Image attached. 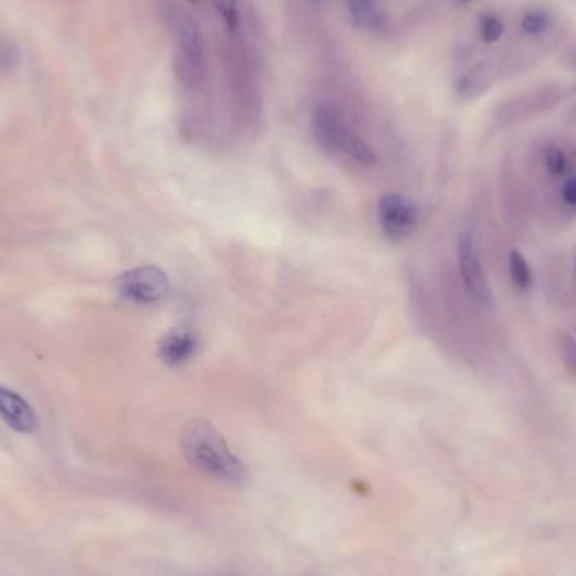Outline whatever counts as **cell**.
Wrapping results in <instances>:
<instances>
[{
  "mask_svg": "<svg viewBox=\"0 0 576 576\" xmlns=\"http://www.w3.org/2000/svg\"><path fill=\"white\" fill-rule=\"evenodd\" d=\"M182 454L187 462L209 479L230 487L250 482V470L231 452L223 435L208 420H192L181 433Z\"/></svg>",
  "mask_w": 576,
  "mask_h": 576,
  "instance_id": "obj_1",
  "label": "cell"
},
{
  "mask_svg": "<svg viewBox=\"0 0 576 576\" xmlns=\"http://www.w3.org/2000/svg\"><path fill=\"white\" fill-rule=\"evenodd\" d=\"M524 177L536 201L553 191L558 184L576 174V144L570 140L548 139L529 150Z\"/></svg>",
  "mask_w": 576,
  "mask_h": 576,
  "instance_id": "obj_2",
  "label": "cell"
},
{
  "mask_svg": "<svg viewBox=\"0 0 576 576\" xmlns=\"http://www.w3.org/2000/svg\"><path fill=\"white\" fill-rule=\"evenodd\" d=\"M314 135L320 147L352 166L369 167L376 162L373 147L344 122L332 105H320L314 112Z\"/></svg>",
  "mask_w": 576,
  "mask_h": 576,
  "instance_id": "obj_3",
  "label": "cell"
},
{
  "mask_svg": "<svg viewBox=\"0 0 576 576\" xmlns=\"http://www.w3.org/2000/svg\"><path fill=\"white\" fill-rule=\"evenodd\" d=\"M499 199L509 230L524 235L536 219V209L524 172L512 160L502 166L499 174Z\"/></svg>",
  "mask_w": 576,
  "mask_h": 576,
  "instance_id": "obj_4",
  "label": "cell"
},
{
  "mask_svg": "<svg viewBox=\"0 0 576 576\" xmlns=\"http://www.w3.org/2000/svg\"><path fill=\"white\" fill-rule=\"evenodd\" d=\"M174 32L179 46V56L176 59L177 78L189 88H198L206 76L203 34L196 21L182 12L174 19Z\"/></svg>",
  "mask_w": 576,
  "mask_h": 576,
  "instance_id": "obj_5",
  "label": "cell"
},
{
  "mask_svg": "<svg viewBox=\"0 0 576 576\" xmlns=\"http://www.w3.org/2000/svg\"><path fill=\"white\" fill-rule=\"evenodd\" d=\"M457 265H459L460 280L465 292L480 309L494 307V294L487 278L486 268L480 258L479 246L475 243L472 233L465 231L459 236L457 243Z\"/></svg>",
  "mask_w": 576,
  "mask_h": 576,
  "instance_id": "obj_6",
  "label": "cell"
},
{
  "mask_svg": "<svg viewBox=\"0 0 576 576\" xmlns=\"http://www.w3.org/2000/svg\"><path fill=\"white\" fill-rule=\"evenodd\" d=\"M117 290L120 297L130 304L147 307L166 299L171 283L160 268L145 265L122 273L117 278Z\"/></svg>",
  "mask_w": 576,
  "mask_h": 576,
  "instance_id": "obj_7",
  "label": "cell"
},
{
  "mask_svg": "<svg viewBox=\"0 0 576 576\" xmlns=\"http://www.w3.org/2000/svg\"><path fill=\"white\" fill-rule=\"evenodd\" d=\"M378 218L381 228L391 240H406L418 230L420 209L403 194L390 192L379 199Z\"/></svg>",
  "mask_w": 576,
  "mask_h": 576,
  "instance_id": "obj_8",
  "label": "cell"
},
{
  "mask_svg": "<svg viewBox=\"0 0 576 576\" xmlns=\"http://www.w3.org/2000/svg\"><path fill=\"white\" fill-rule=\"evenodd\" d=\"M560 100L561 91L556 86H548V88L536 91L533 95L518 96V98L501 103L494 113V118L499 127H511V125L524 122L534 115L550 110Z\"/></svg>",
  "mask_w": 576,
  "mask_h": 576,
  "instance_id": "obj_9",
  "label": "cell"
},
{
  "mask_svg": "<svg viewBox=\"0 0 576 576\" xmlns=\"http://www.w3.org/2000/svg\"><path fill=\"white\" fill-rule=\"evenodd\" d=\"M196 352H198V339L191 331L181 327L166 332L159 341V358L171 368H179L189 363Z\"/></svg>",
  "mask_w": 576,
  "mask_h": 576,
  "instance_id": "obj_10",
  "label": "cell"
},
{
  "mask_svg": "<svg viewBox=\"0 0 576 576\" xmlns=\"http://www.w3.org/2000/svg\"><path fill=\"white\" fill-rule=\"evenodd\" d=\"M0 416L4 422L19 433L36 432L38 418L24 398L0 386Z\"/></svg>",
  "mask_w": 576,
  "mask_h": 576,
  "instance_id": "obj_11",
  "label": "cell"
},
{
  "mask_svg": "<svg viewBox=\"0 0 576 576\" xmlns=\"http://www.w3.org/2000/svg\"><path fill=\"white\" fill-rule=\"evenodd\" d=\"M507 273L512 287L519 292H529L534 287V270L521 251L512 248L507 255Z\"/></svg>",
  "mask_w": 576,
  "mask_h": 576,
  "instance_id": "obj_12",
  "label": "cell"
},
{
  "mask_svg": "<svg viewBox=\"0 0 576 576\" xmlns=\"http://www.w3.org/2000/svg\"><path fill=\"white\" fill-rule=\"evenodd\" d=\"M347 7L351 12L352 21L361 29L374 31L381 26L378 0H347Z\"/></svg>",
  "mask_w": 576,
  "mask_h": 576,
  "instance_id": "obj_13",
  "label": "cell"
},
{
  "mask_svg": "<svg viewBox=\"0 0 576 576\" xmlns=\"http://www.w3.org/2000/svg\"><path fill=\"white\" fill-rule=\"evenodd\" d=\"M556 354L561 366L571 378L576 379V334L570 331H560L555 339Z\"/></svg>",
  "mask_w": 576,
  "mask_h": 576,
  "instance_id": "obj_14",
  "label": "cell"
},
{
  "mask_svg": "<svg viewBox=\"0 0 576 576\" xmlns=\"http://www.w3.org/2000/svg\"><path fill=\"white\" fill-rule=\"evenodd\" d=\"M491 81V75L486 73L484 64H480L479 68L470 71L459 81L457 90L464 98H474V96L484 93L491 86Z\"/></svg>",
  "mask_w": 576,
  "mask_h": 576,
  "instance_id": "obj_15",
  "label": "cell"
},
{
  "mask_svg": "<svg viewBox=\"0 0 576 576\" xmlns=\"http://www.w3.org/2000/svg\"><path fill=\"white\" fill-rule=\"evenodd\" d=\"M21 64V49L11 38L0 34V76L11 75Z\"/></svg>",
  "mask_w": 576,
  "mask_h": 576,
  "instance_id": "obj_16",
  "label": "cell"
},
{
  "mask_svg": "<svg viewBox=\"0 0 576 576\" xmlns=\"http://www.w3.org/2000/svg\"><path fill=\"white\" fill-rule=\"evenodd\" d=\"M550 27V16L543 11H529L521 19V29L528 36H538Z\"/></svg>",
  "mask_w": 576,
  "mask_h": 576,
  "instance_id": "obj_17",
  "label": "cell"
},
{
  "mask_svg": "<svg viewBox=\"0 0 576 576\" xmlns=\"http://www.w3.org/2000/svg\"><path fill=\"white\" fill-rule=\"evenodd\" d=\"M479 31L480 38L484 39L487 44L497 43L504 34V22L499 17L487 14L480 19Z\"/></svg>",
  "mask_w": 576,
  "mask_h": 576,
  "instance_id": "obj_18",
  "label": "cell"
},
{
  "mask_svg": "<svg viewBox=\"0 0 576 576\" xmlns=\"http://www.w3.org/2000/svg\"><path fill=\"white\" fill-rule=\"evenodd\" d=\"M214 9L219 16L223 17L224 24L230 31H235L240 22V11H238V0H211Z\"/></svg>",
  "mask_w": 576,
  "mask_h": 576,
  "instance_id": "obj_19",
  "label": "cell"
},
{
  "mask_svg": "<svg viewBox=\"0 0 576 576\" xmlns=\"http://www.w3.org/2000/svg\"><path fill=\"white\" fill-rule=\"evenodd\" d=\"M571 282H573V288H575L576 294V248L573 251V258H571Z\"/></svg>",
  "mask_w": 576,
  "mask_h": 576,
  "instance_id": "obj_20",
  "label": "cell"
},
{
  "mask_svg": "<svg viewBox=\"0 0 576 576\" xmlns=\"http://www.w3.org/2000/svg\"><path fill=\"white\" fill-rule=\"evenodd\" d=\"M570 123L571 125H576V107L570 112Z\"/></svg>",
  "mask_w": 576,
  "mask_h": 576,
  "instance_id": "obj_21",
  "label": "cell"
},
{
  "mask_svg": "<svg viewBox=\"0 0 576 576\" xmlns=\"http://www.w3.org/2000/svg\"><path fill=\"white\" fill-rule=\"evenodd\" d=\"M209 576H238L236 573H214V575Z\"/></svg>",
  "mask_w": 576,
  "mask_h": 576,
  "instance_id": "obj_22",
  "label": "cell"
}]
</instances>
